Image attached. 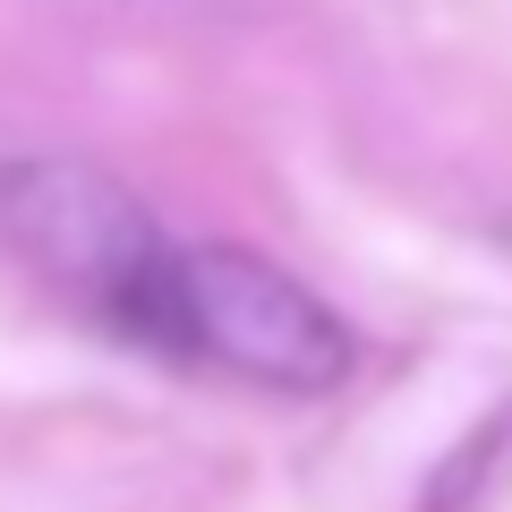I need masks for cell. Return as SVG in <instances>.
Instances as JSON below:
<instances>
[{
  "label": "cell",
  "instance_id": "obj_1",
  "mask_svg": "<svg viewBox=\"0 0 512 512\" xmlns=\"http://www.w3.org/2000/svg\"><path fill=\"white\" fill-rule=\"evenodd\" d=\"M0 239L43 282H60L86 316H103L111 333H128L146 350L163 342L180 239L103 163H86V154H9L0 163Z\"/></svg>",
  "mask_w": 512,
  "mask_h": 512
},
{
  "label": "cell",
  "instance_id": "obj_2",
  "mask_svg": "<svg viewBox=\"0 0 512 512\" xmlns=\"http://www.w3.org/2000/svg\"><path fill=\"white\" fill-rule=\"evenodd\" d=\"M163 359L222 367L239 384L265 393H333L359 367L350 325L308 291L299 274H282L256 248H222V239H180L163 299Z\"/></svg>",
  "mask_w": 512,
  "mask_h": 512
},
{
  "label": "cell",
  "instance_id": "obj_3",
  "mask_svg": "<svg viewBox=\"0 0 512 512\" xmlns=\"http://www.w3.org/2000/svg\"><path fill=\"white\" fill-rule=\"evenodd\" d=\"M504 248H512V222H504Z\"/></svg>",
  "mask_w": 512,
  "mask_h": 512
}]
</instances>
